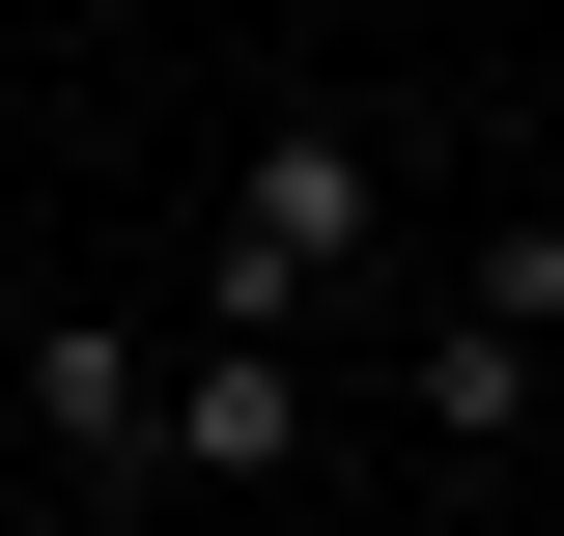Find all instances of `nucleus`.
<instances>
[{"label":"nucleus","instance_id":"f257e3e1","mask_svg":"<svg viewBox=\"0 0 564 536\" xmlns=\"http://www.w3.org/2000/svg\"><path fill=\"white\" fill-rule=\"evenodd\" d=\"M367 255H395V141L367 114H254V170H226V226H198V339H311Z\"/></svg>","mask_w":564,"mask_h":536},{"label":"nucleus","instance_id":"f03ea898","mask_svg":"<svg viewBox=\"0 0 564 536\" xmlns=\"http://www.w3.org/2000/svg\"><path fill=\"white\" fill-rule=\"evenodd\" d=\"M29 452L57 480H170V339L141 311H29Z\"/></svg>","mask_w":564,"mask_h":536},{"label":"nucleus","instance_id":"7ed1b4c3","mask_svg":"<svg viewBox=\"0 0 564 536\" xmlns=\"http://www.w3.org/2000/svg\"><path fill=\"white\" fill-rule=\"evenodd\" d=\"M170 480H311V339H170Z\"/></svg>","mask_w":564,"mask_h":536},{"label":"nucleus","instance_id":"20e7f679","mask_svg":"<svg viewBox=\"0 0 564 536\" xmlns=\"http://www.w3.org/2000/svg\"><path fill=\"white\" fill-rule=\"evenodd\" d=\"M395 396H423V452L480 480V452H508V424H536V396H564V339H508V311H423V367H395Z\"/></svg>","mask_w":564,"mask_h":536},{"label":"nucleus","instance_id":"39448f33","mask_svg":"<svg viewBox=\"0 0 564 536\" xmlns=\"http://www.w3.org/2000/svg\"><path fill=\"white\" fill-rule=\"evenodd\" d=\"M452 311H508V339H564V226H480V255H452Z\"/></svg>","mask_w":564,"mask_h":536}]
</instances>
